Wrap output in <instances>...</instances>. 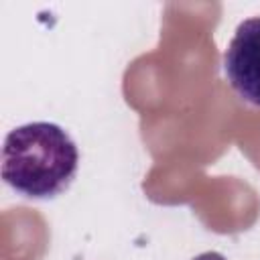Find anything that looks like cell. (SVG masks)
Returning <instances> with one entry per match:
<instances>
[{"label": "cell", "instance_id": "cell-3", "mask_svg": "<svg viewBox=\"0 0 260 260\" xmlns=\"http://www.w3.org/2000/svg\"><path fill=\"white\" fill-rule=\"evenodd\" d=\"M191 260H228L223 254H219V252H213V250H209V252H201V254H197L195 258H191Z\"/></svg>", "mask_w": 260, "mask_h": 260}, {"label": "cell", "instance_id": "cell-1", "mask_svg": "<svg viewBox=\"0 0 260 260\" xmlns=\"http://www.w3.org/2000/svg\"><path fill=\"white\" fill-rule=\"evenodd\" d=\"M79 169V150L67 130L53 122L12 128L2 146V179L26 199H55Z\"/></svg>", "mask_w": 260, "mask_h": 260}, {"label": "cell", "instance_id": "cell-2", "mask_svg": "<svg viewBox=\"0 0 260 260\" xmlns=\"http://www.w3.org/2000/svg\"><path fill=\"white\" fill-rule=\"evenodd\" d=\"M223 73L242 100L260 106V16L238 24L223 53Z\"/></svg>", "mask_w": 260, "mask_h": 260}]
</instances>
